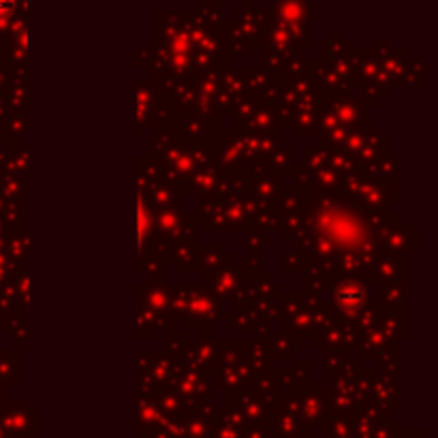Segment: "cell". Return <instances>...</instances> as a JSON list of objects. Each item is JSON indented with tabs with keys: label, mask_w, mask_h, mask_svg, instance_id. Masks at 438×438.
<instances>
[{
	"label": "cell",
	"mask_w": 438,
	"mask_h": 438,
	"mask_svg": "<svg viewBox=\"0 0 438 438\" xmlns=\"http://www.w3.org/2000/svg\"><path fill=\"white\" fill-rule=\"evenodd\" d=\"M325 229L332 233V238H336L342 244H357L362 240V231L357 229V222L350 218H342L340 214H332L323 218Z\"/></svg>",
	"instance_id": "cell-1"
},
{
	"label": "cell",
	"mask_w": 438,
	"mask_h": 438,
	"mask_svg": "<svg viewBox=\"0 0 438 438\" xmlns=\"http://www.w3.org/2000/svg\"><path fill=\"white\" fill-rule=\"evenodd\" d=\"M336 302L342 308H357L364 302V289L357 282H344L336 291Z\"/></svg>",
	"instance_id": "cell-2"
},
{
	"label": "cell",
	"mask_w": 438,
	"mask_h": 438,
	"mask_svg": "<svg viewBox=\"0 0 438 438\" xmlns=\"http://www.w3.org/2000/svg\"><path fill=\"white\" fill-rule=\"evenodd\" d=\"M13 9V5H9V3H0V15H5L7 11H11Z\"/></svg>",
	"instance_id": "cell-3"
}]
</instances>
